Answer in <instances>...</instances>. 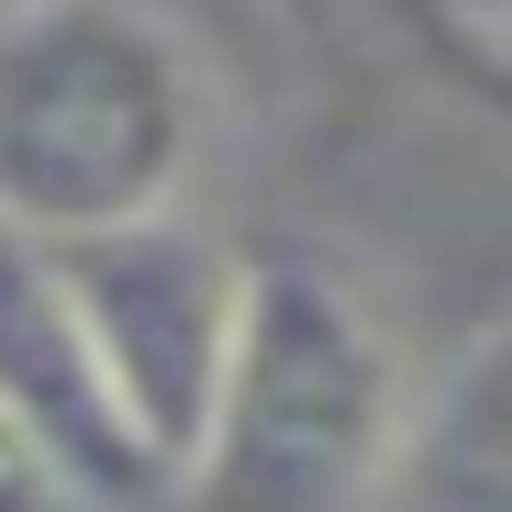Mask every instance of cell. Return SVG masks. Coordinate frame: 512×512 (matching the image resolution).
<instances>
[{
  "instance_id": "6da1fadb",
  "label": "cell",
  "mask_w": 512,
  "mask_h": 512,
  "mask_svg": "<svg viewBox=\"0 0 512 512\" xmlns=\"http://www.w3.org/2000/svg\"><path fill=\"white\" fill-rule=\"evenodd\" d=\"M212 156V78L156 0H34L0 23V223L112 245L179 223Z\"/></svg>"
},
{
  "instance_id": "7a4b0ae2",
  "label": "cell",
  "mask_w": 512,
  "mask_h": 512,
  "mask_svg": "<svg viewBox=\"0 0 512 512\" xmlns=\"http://www.w3.org/2000/svg\"><path fill=\"white\" fill-rule=\"evenodd\" d=\"M412 435H423V401L368 279L323 245H245V312H234V357L212 401V446L179 501L190 512H357Z\"/></svg>"
},
{
  "instance_id": "3957f363",
  "label": "cell",
  "mask_w": 512,
  "mask_h": 512,
  "mask_svg": "<svg viewBox=\"0 0 512 512\" xmlns=\"http://www.w3.org/2000/svg\"><path fill=\"white\" fill-rule=\"evenodd\" d=\"M78 323L101 346V379L123 401V423L145 435L167 501L190 490L201 446H212V401H223V357H234V312H245V256L212 245L190 212L145 223L112 245H56Z\"/></svg>"
},
{
  "instance_id": "277c9868",
  "label": "cell",
  "mask_w": 512,
  "mask_h": 512,
  "mask_svg": "<svg viewBox=\"0 0 512 512\" xmlns=\"http://www.w3.org/2000/svg\"><path fill=\"white\" fill-rule=\"evenodd\" d=\"M0 412L23 423V446L45 457L67 512H145V501H167L145 435L123 423V401L101 379L90 323H78L67 256L12 234V223H0Z\"/></svg>"
},
{
  "instance_id": "5b68a950",
  "label": "cell",
  "mask_w": 512,
  "mask_h": 512,
  "mask_svg": "<svg viewBox=\"0 0 512 512\" xmlns=\"http://www.w3.org/2000/svg\"><path fill=\"white\" fill-rule=\"evenodd\" d=\"M423 446L457 479H479V490H512V312L446 368V390L423 401Z\"/></svg>"
},
{
  "instance_id": "8992f818",
  "label": "cell",
  "mask_w": 512,
  "mask_h": 512,
  "mask_svg": "<svg viewBox=\"0 0 512 512\" xmlns=\"http://www.w3.org/2000/svg\"><path fill=\"white\" fill-rule=\"evenodd\" d=\"M56 501H67V490H56V479H45V457L23 446V423L0 412V512H56Z\"/></svg>"
},
{
  "instance_id": "52a82bcc",
  "label": "cell",
  "mask_w": 512,
  "mask_h": 512,
  "mask_svg": "<svg viewBox=\"0 0 512 512\" xmlns=\"http://www.w3.org/2000/svg\"><path fill=\"white\" fill-rule=\"evenodd\" d=\"M446 23H468V34H490V45H512V0H435Z\"/></svg>"
},
{
  "instance_id": "ba28073f",
  "label": "cell",
  "mask_w": 512,
  "mask_h": 512,
  "mask_svg": "<svg viewBox=\"0 0 512 512\" xmlns=\"http://www.w3.org/2000/svg\"><path fill=\"white\" fill-rule=\"evenodd\" d=\"M12 12H34V0H0V23H12Z\"/></svg>"
}]
</instances>
